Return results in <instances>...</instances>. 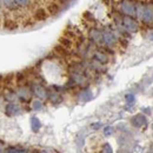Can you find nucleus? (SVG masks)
<instances>
[{"label":"nucleus","instance_id":"1","mask_svg":"<svg viewBox=\"0 0 153 153\" xmlns=\"http://www.w3.org/2000/svg\"><path fill=\"white\" fill-rule=\"evenodd\" d=\"M135 18H138V20L143 21L146 25H151L153 20L152 4L135 2Z\"/></svg>","mask_w":153,"mask_h":153},{"label":"nucleus","instance_id":"2","mask_svg":"<svg viewBox=\"0 0 153 153\" xmlns=\"http://www.w3.org/2000/svg\"><path fill=\"white\" fill-rule=\"evenodd\" d=\"M120 11L123 14H125L126 17H135V2L133 0H121L120 4Z\"/></svg>","mask_w":153,"mask_h":153},{"label":"nucleus","instance_id":"3","mask_svg":"<svg viewBox=\"0 0 153 153\" xmlns=\"http://www.w3.org/2000/svg\"><path fill=\"white\" fill-rule=\"evenodd\" d=\"M121 24H123V27L125 28V31L128 32V33H135L139 30L138 21L134 19V18H131V17L124 16L123 19H121Z\"/></svg>","mask_w":153,"mask_h":153},{"label":"nucleus","instance_id":"4","mask_svg":"<svg viewBox=\"0 0 153 153\" xmlns=\"http://www.w3.org/2000/svg\"><path fill=\"white\" fill-rule=\"evenodd\" d=\"M102 41L105 45H107L108 47H113L117 45L118 39L115 37L114 32L111 30H105L102 31Z\"/></svg>","mask_w":153,"mask_h":153},{"label":"nucleus","instance_id":"5","mask_svg":"<svg viewBox=\"0 0 153 153\" xmlns=\"http://www.w3.org/2000/svg\"><path fill=\"white\" fill-rule=\"evenodd\" d=\"M88 37H90V40L96 45H102L104 44V41H102V32L99 28L92 27L90 30V32H88Z\"/></svg>","mask_w":153,"mask_h":153},{"label":"nucleus","instance_id":"6","mask_svg":"<svg viewBox=\"0 0 153 153\" xmlns=\"http://www.w3.org/2000/svg\"><path fill=\"white\" fill-rule=\"evenodd\" d=\"M32 93L36 97H38L39 99H47L48 98V91L44 87V85L41 84H34L32 86Z\"/></svg>","mask_w":153,"mask_h":153},{"label":"nucleus","instance_id":"7","mask_svg":"<svg viewBox=\"0 0 153 153\" xmlns=\"http://www.w3.org/2000/svg\"><path fill=\"white\" fill-rule=\"evenodd\" d=\"M21 113V107L16 102H8L5 106V114L7 117H16Z\"/></svg>","mask_w":153,"mask_h":153},{"label":"nucleus","instance_id":"8","mask_svg":"<svg viewBox=\"0 0 153 153\" xmlns=\"http://www.w3.org/2000/svg\"><path fill=\"white\" fill-rule=\"evenodd\" d=\"M16 93H17L18 98H20L24 101H30L32 98V94H33L31 88H28L27 86H19Z\"/></svg>","mask_w":153,"mask_h":153},{"label":"nucleus","instance_id":"9","mask_svg":"<svg viewBox=\"0 0 153 153\" xmlns=\"http://www.w3.org/2000/svg\"><path fill=\"white\" fill-rule=\"evenodd\" d=\"M48 13H47V11H46V8H44V7H38L34 12H33V19L34 21H45V20L48 19Z\"/></svg>","mask_w":153,"mask_h":153},{"label":"nucleus","instance_id":"10","mask_svg":"<svg viewBox=\"0 0 153 153\" xmlns=\"http://www.w3.org/2000/svg\"><path fill=\"white\" fill-rule=\"evenodd\" d=\"M93 60L99 62V64H101V65H105V64L108 62L110 58L107 56V53H105L104 51H96L94 54H93Z\"/></svg>","mask_w":153,"mask_h":153},{"label":"nucleus","instance_id":"11","mask_svg":"<svg viewBox=\"0 0 153 153\" xmlns=\"http://www.w3.org/2000/svg\"><path fill=\"white\" fill-rule=\"evenodd\" d=\"M146 124H147V119H146L145 115L137 114L132 118V125L134 127H141V126H144Z\"/></svg>","mask_w":153,"mask_h":153},{"label":"nucleus","instance_id":"12","mask_svg":"<svg viewBox=\"0 0 153 153\" xmlns=\"http://www.w3.org/2000/svg\"><path fill=\"white\" fill-rule=\"evenodd\" d=\"M1 4H2V6H4L7 11H10V12H17V11L20 10L14 0H1Z\"/></svg>","mask_w":153,"mask_h":153},{"label":"nucleus","instance_id":"13","mask_svg":"<svg viewBox=\"0 0 153 153\" xmlns=\"http://www.w3.org/2000/svg\"><path fill=\"white\" fill-rule=\"evenodd\" d=\"M46 11H47L48 16H58L61 12V6L57 2H50Z\"/></svg>","mask_w":153,"mask_h":153},{"label":"nucleus","instance_id":"14","mask_svg":"<svg viewBox=\"0 0 153 153\" xmlns=\"http://www.w3.org/2000/svg\"><path fill=\"white\" fill-rule=\"evenodd\" d=\"M2 27L5 28V30H7V31H14V30H17L19 26H18V22L16 21V20L13 19H5L2 20Z\"/></svg>","mask_w":153,"mask_h":153},{"label":"nucleus","instance_id":"15","mask_svg":"<svg viewBox=\"0 0 153 153\" xmlns=\"http://www.w3.org/2000/svg\"><path fill=\"white\" fill-rule=\"evenodd\" d=\"M92 99V92L90 90H84L79 93V100L81 101H88Z\"/></svg>","mask_w":153,"mask_h":153},{"label":"nucleus","instance_id":"16","mask_svg":"<svg viewBox=\"0 0 153 153\" xmlns=\"http://www.w3.org/2000/svg\"><path fill=\"white\" fill-rule=\"evenodd\" d=\"M4 97H5V100H7L8 102H14L18 99V96H17V93L14 91H7V92H5Z\"/></svg>","mask_w":153,"mask_h":153},{"label":"nucleus","instance_id":"17","mask_svg":"<svg viewBox=\"0 0 153 153\" xmlns=\"http://www.w3.org/2000/svg\"><path fill=\"white\" fill-rule=\"evenodd\" d=\"M31 126H32V130H33L34 132H38L39 130H40L41 123H40V120H39L37 117H33V118L31 119Z\"/></svg>","mask_w":153,"mask_h":153},{"label":"nucleus","instance_id":"18","mask_svg":"<svg viewBox=\"0 0 153 153\" xmlns=\"http://www.w3.org/2000/svg\"><path fill=\"white\" fill-rule=\"evenodd\" d=\"M59 45H61L64 48H70L71 46H72V40L68 38H61L60 39V44Z\"/></svg>","mask_w":153,"mask_h":153},{"label":"nucleus","instance_id":"19","mask_svg":"<svg viewBox=\"0 0 153 153\" xmlns=\"http://www.w3.org/2000/svg\"><path fill=\"white\" fill-rule=\"evenodd\" d=\"M48 98H50V100L52 101V102H54V104H58V102H60L62 99H61V97L59 96L58 93L56 92H53V93H48Z\"/></svg>","mask_w":153,"mask_h":153},{"label":"nucleus","instance_id":"20","mask_svg":"<svg viewBox=\"0 0 153 153\" xmlns=\"http://www.w3.org/2000/svg\"><path fill=\"white\" fill-rule=\"evenodd\" d=\"M67 50L66 48H64L61 45H57L56 47H54V52L58 53V54H60V56H65V54H67V52H66Z\"/></svg>","mask_w":153,"mask_h":153},{"label":"nucleus","instance_id":"21","mask_svg":"<svg viewBox=\"0 0 153 153\" xmlns=\"http://www.w3.org/2000/svg\"><path fill=\"white\" fill-rule=\"evenodd\" d=\"M41 107H42V102H41V100H33V102H32V108L33 110H41Z\"/></svg>","mask_w":153,"mask_h":153},{"label":"nucleus","instance_id":"22","mask_svg":"<svg viewBox=\"0 0 153 153\" xmlns=\"http://www.w3.org/2000/svg\"><path fill=\"white\" fill-rule=\"evenodd\" d=\"M112 147H111V145L110 144H105L104 146H102V149H101V151L100 153H112Z\"/></svg>","mask_w":153,"mask_h":153},{"label":"nucleus","instance_id":"23","mask_svg":"<svg viewBox=\"0 0 153 153\" xmlns=\"http://www.w3.org/2000/svg\"><path fill=\"white\" fill-rule=\"evenodd\" d=\"M113 133H114V128L112 126H107V127L104 128V134L105 135H112Z\"/></svg>","mask_w":153,"mask_h":153},{"label":"nucleus","instance_id":"24","mask_svg":"<svg viewBox=\"0 0 153 153\" xmlns=\"http://www.w3.org/2000/svg\"><path fill=\"white\" fill-rule=\"evenodd\" d=\"M126 100H127V102L128 104H133L134 100H135V98L132 93H130V94H126Z\"/></svg>","mask_w":153,"mask_h":153},{"label":"nucleus","instance_id":"25","mask_svg":"<svg viewBox=\"0 0 153 153\" xmlns=\"http://www.w3.org/2000/svg\"><path fill=\"white\" fill-rule=\"evenodd\" d=\"M91 127H92L93 130H98L99 127H101V124H100V123H97V124H92V125H91Z\"/></svg>","mask_w":153,"mask_h":153},{"label":"nucleus","instance_id":"26","mask_svg":"<svg viewBox=\"0 0 153 153\" xmlns=\"http://www.w3.org/2000/svg\"><path fill=\"white\" fill-rule=\"evenodd\" d=\"M4 151H5V144L0 140V153H4Z\"/></svg>","mask_w":153,"mask_h":153},{"label":"nucleus","instance_id":"27","mask_svg":"<svg viewBox=\"0 0 153 153\" xmlns=\"http://www.w3.org/2000/svg\"><path fill=\"white\" fill-rule=\"evenodd\" d=\"M1 10H2V4H1V0H0V12H1Z\"/></svg>","mask_w":153,"mask_h":153},{"label":"nucleus","instance_id":"28","mask_svg":"<svg viewBox=\"0 0 153 153\" xmlns=\"http://www.w3.org/2000/svg\"><path fill=\"white\" fill-rule=\"evenodd\" d=\"M1 24H2V20H1V18H0V26H1Z\"/></svg>","mask_w":153,"mask_h":153},{"label":"nucleus","instance_id":"29","mask_svg":"<svg viewBox=\"0 0 153 153\" xmlns=\"http://www.w3.org/2000/svg\"><path fill=\"white\" fill-rule=\"evenodd\" d=\"M39 153H47V152H44V151H42V152H39Z\"/></svg>","mask_w":153,"mask_h":153}]
</instances>
